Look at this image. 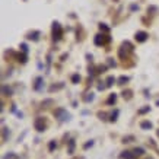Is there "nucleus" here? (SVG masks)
I'll use <instances>...</instances> for the list:
<instances>
[{"label":"nucleus","instance_id":"32","mask_svg":"<svg viewBox=\"0 0 159 159\" xmlns=\"http://www.w3.org/2000/svg\"><path fill=\"white\" fill-rule=\"evenodd\" d=\"M130 9H132V10H137V9H139V6H136V5H132V7H130Z\"/></svg>","mask_w":159,"mask_h":159},{"label":"nucleus","instance_id":"26","mask_svg":"<svg viewBox=\"0 0 159 159\" xmlns=\"http://www.w3.org/2000/svg\"><path fill=\"white\" fill-rule=\"evenodd\" d=\"M98 117L101 118V120H107V114H105V112H101V111H99V112H98Z\"/></svg>","mask_w":159,"mask_h":159},{"label":"nucleus","instance_id":"22","mask_svg":"<svg viewBox=\"0 0 159 159\" xmlns=\"http://www.w3.org/2000/svg\"><path fill=\"white\" fill-rule=\"evenodd\" d=\"M79 80H80V76H79V75H73V76H71V82L73 83H79Z\"/></svg>","mask_w":159,"mask_h":159},{"label":"nucleus","instance_id":"12","mask_svg":"<svg viewBox=\"0 0 159 159\" xmlns=\"http://www.w3.org/2000/svg\"><path fill=\"white\" fill-rule=\"evenodd\" d=\"M128 80H130V77L128 76H121V77L117 79V85H124V83H127Z\"/></svg>","mask_w":159,"mask_h":159},{"label":"nucleus","instance_id":"31","mask_svg":"<svg viewBox=\"0 0 159 159\" xmlns=\"http://www.w3.org/2000/svg\"><path fill=\"white\" fill-rule=\"evenodd\" d=\"M108 64L110 66H115V61H112V59H108Z\"/></svg>","mask_w":159,"mask_h":159},{"label":"nucleus","instance_id":"19","mask_svg":"<svg viewBox=\"0 0 159 159\" xmlns=\"http://www.w3.org/2000/svg\"><path fill=\"white\" fill-rule=\"evenodd\" d=\"M93 98H95V95L91 92V93H88V95L83 98V101H85V102H91V101H93Z\"/></svg>","mask_w":159,"mask_h":159},{"label":"nucleus","instance_id":"24","mask_svg":"<svg viewBox=\"0 0 159 159\" xmlns=\"http://www.w3.org/2000/svg\"><path fill=\"white\" fill-rule=\"evenodd\" d=\"M7 134H9V128H3V140H6L7 139Z\"/></svg>","mask_w":159,"mask_h":159},{"label":"nucleus","instance_id":"4","mask_svg":"<svg viewBox=\"0 0 159 159\" xmlns=\"http://www.w3.org/2000/svg\"><path fill=\"white\" fill-rule=\"evenodd\" d=\"M54 115H55V118H59L60 121L70 120V114H69L66 110H63V108H57V110L54 111Z\"/></svg>","mask_w":159,"mask_h":159},{"label":"nucleus","instance_id":"21","mask_svg":"<svg viewBox=\"0 0 159 159\" xmlns=\"http://www.w3.org/2000/svg\"><path fill=\"white\" fill-rule=\"evenodd\" d=\"M18 59H19V61H21L22 64H25V63H26V54H19V55H18Z\"/></svg>","mask_w":159,"mask_h":159},{"label":"nucleus","instance_id":"17","mask_svg":"<svg viewBox=\"0 0 159 159\" xmlns=\"http://www.w3.org/2000/svg\"><path fill=\"white\" fill-rule=\"evenodd\" d=\"M133 153H134V156H140V155L145 153V149H142V148H136L134 150H133Z\"/></svg>","mask_w":159,"mask_h":159},{"label":"nucleus","instance_id":"9","mask_svg":"<svg viewBox=\"0 0 159 159\" xmlns=\"http://www.w3.org/2000/svg\"><path fill=\"white\" fill-rule=\"evenodd\" d=\"M64 88V83H59V85H51L50 86V92H54V91H60V89Z\"/></svg>","mask_w":159,"mask_h":159},{"label":"nucleus","instance_id":"3","mask_svg":"<svg viewBox=\"0 0 159 159\" xmlns=\"http://www.w3.org/2000/svg\"><path fill=\"white\" fill-rule=\"evenodd\" d=\"M34 127L37 132H45L47 128V121H45L44 117H37L35 121H34Z\"/></svg>","mask_w":159,"mask_h":159},{"label":"nucleus","instance_id":"33","mask_svg":"<svg viewBox=\"0 0 159 159\" xmlns=\"http://www.w3.org/2000/svg\"><path fill=\"white\" fill-rule=\"evenodd\" d=\"M156 134H158V137H159V130H158V132H156Z\"/></svg>","mask_w":159,"mask_h":159},{"label":"nucleus","instance_id":"20","mask_svg":"<svg viewBox=\"0 0 159 159\" xmlns=\"http://www.w3.org/2000/svg\"><path fill=\"white\" fill-rule=\"evenodd\" d=\"M99 29H101V31H104V32H110V26H107V25H105V23H99Z\"/></svg>","mask_w":159,"mask_h":159},{"label":"nucleus","instance_id":"29","mask_svg":"<svg viewBox=\"0 0 159 159\" xmlns=\"http://www.w3.org/2000/svg\"><path fill=\"white\" fill-rule=\"evenodd\" d=\"M48 148H50V150H54V148H55V142H51V143H50Z\"/></svg>","mask_w":159,"mask_h":159},{"label":"nucleus","instance_id":"11","mask_svg":"<svg viewBox=\"0 0 159 159\" xmlns=\"http://www.w3.org/2000/svg\"><path fill=\"white\" fill-rule=\"evenodd\" d=\"M115 101H117V93H111L110 96H108V99H107V104L112 105V104H115Z\"/></svg>","mask_w":159,"mask_h":159},{"label":"nucleus","instance_id":"10","mask_svg":"<svg viewBox=\"0 0 159 159\" xmlns=\"http://www.w3.org/2000/svg\"><path fill=\"white\" fill-rule=\"evenodd\" d=\"M120 156H121L123 159H134V158H136L133 152H123V153H121Z\"/></svg>","mask_w":159,"mask_h":159},{"label":"nucleus","instance_id":"13","mask_svg":"<svg viewBox=\"0 0 159 159\" xmlns=\"http://www.w3.org/2000/svg\"><path fill=\"white\" fill-rule=\"evenodd\" d=\"M140 127H142L143 130H149V128H152V123H150V121H142V123H140Z\"/></svg>","mask_w":159,"mask_h":159},{"label":"nucleus","instance_id":"23","mask_svg":"<svg viewBox=\"0 0 159 159\" xmlns=\"http://www.w3.org/2000/svg\"><path fill=\"white\" fill-rule=\"evenodd\" d=\"M132 140H134V137H133V136H127V137H124V139H123V143H130Z\"/></svg>","mask_w":159,"mask_h":159},{"label":"nucleus","instance_id":"8","mask_svg":"<svg viewBox=\"0 0 159 159\" xmlns=\"http://www.w3.org/2000/svg\"><path fill=\"white\" fill-rule=\"evenodd\" d=\"M2 93L6 95V96H10V95H13V91H12V88H9L7 85H3V86H2Z\"/></svg>","mask_w":159,"mask_h":159},{"label":"nucleus","instance_id":"28","mask_svg":"<svg viewBox=\"0 0 159 159\" xmlns=\"http://www.w3.org/2000/svg\"><path fill=\"white\" fill-rule=\"evenodd\" d=\"M105 69H107L105 66H98V67H96V70H98V73H102V71H104Z\"/></svg>","mask_w":159,"mask_h":159},{"label":"nucleus","instance_id":"27","mask_svg":"<svg viewBox=\"0 0 159 159\" xmlns=\"http://www.w3.org/2000/svg\"><path fill=\"white\" fill-rule=\"evenodd\" d=\"M149 110H150V107H145V108H142V110L139 111V112H140V114H145V112H148Z\"/></svg>","mask_w":159,"mask_h":159},{"label":"nucleus","instance_id":"25","mask_svg":"<svg viewBox=\"0 0 159 159\" xmlns=\"http://www.w3.org/2000/svg\"><path fill=\"white\" fill-rule=\"evenodd\" d=\"M21 50H22L23 53H25V54H26V53H28V45L25 44V43H23V44H21Z\"/></svg>","mask_w":159,"mask_h":159},{"label":"nucleus","instance_id":"1","mask_svg":"<svg viewBox=\"0 0 159 159\" xmlns=\"http://www.w3.org/2000/svg\"><path fill=\"white\" fill-rule=\"evenodd\" d=\"M51 37H53V41H60L63 38V28L59 22H53V26H51Z\"/></svg>","mask_w":159,"mask_h":159},{"label":"nucleus","instance_id":"16","mask_svg":"<svg viewBox=\"0 0 159 159\" xmlns=\"http://www.w3.org/2000/svg\"><path fill=\"white\" fill-rule=\"evenodd\" d=\"M73 152H75V140L70 139V140H69V153L71 155Z\"/></svg>","mask_w":159,"mask_h":159},{"label":"nucleus","instance_id":"5","mask_svg":"<svg viewBox=\"0 0 159 159\" xmlns=\"http://www.w3.org/2000/svg\"><path fill=\"white\" fill-rule=\"evenodd\" d=\"M148 38H149V34L145 32V31H137L136 35H134V39L137 43H145V41H148Z\"/></svg>","mask_w":159,"mask_h":159},{"label":"nucleus","instance_id":"14","mask_svg":"<svg viewBox=\"0 0 159 159\" xmlns=\"http://www.w3.org/2000/svg\"><path fill=\"white\" fill-rule=\"evenodd\" d=\"M123 98L124 99H132V96H133V92L130 91V89H127V91H123Z\"/></svg>","mask_w":159,"mask_h":159},{"label":"nucleus","instance_id":"2","mask_svg":"<svg viewBox=\"0 0 159 159\" xmlns=\"http://www.w3.org/2000/svg\"><path fill=\"white\" fill-rule=\"evenodd\" d=\"M110 41H111V38H110L108 34H98V35L93 37V43H95V45H105V44H108Z\"/></svg>","mask_w":159,"mask_h":159},{"label":"nucleus","instance_id":"15","mask_svg":"<svg viewBox=\"0 0 159 159\" xmlns=\"http://www.w3.org/2000/svg\"><path fill=\"white\" fill-rule=\"evenodd\" d=\"M114 82H115L114 76H108V77H107V80H105V83H107V86H108V88H110V86H112V85H114Z\"/></svg>","mask_w":159,"mask_h":159},{"label":"nucleus","instance_id":"30","mask_svg":"<svg viewBox=\"0 0 159 159\" xmlns=\"http://www.w3.org/2000/svg\"><path fill=\"white\" fill-rule=\"evenodd\" d=\"M92 145H93V142H92V140H91V142H89V143H86V145H85L83 148H85V149H88L89 146H92Z\"/></svg>","mask_w":159,"mask_h":159},{"label":"nucleus","instance_id":"18","mask_svg":"<svg viewBox=\"0 0 159 159\" xmlns=\"http://www.w3.org/2000/svg\"><path fill=\"white\" fill-rule=\"evenodd\" d=\"M118 114H120V112H118V110H115L114 112L110 115V121H112V123H114V121H117V117H118Z\"/></svg>","mask_w":159,"mask_h":159},{"label":"nucleus","instance_id":"6","mask_svg":"<svg viewBox=\"0 0 159 159\" xmlns=\"http://www.w3.org/2000/svg\"><path fill=\"white\" fill-rule=\"evenodd\" d=\"M39 37H41V32H39V31H32V32H28L26 34V38L28 39H32V41H38Z\"/></svg>","mask_w":159,"mask_h":159},{"label":"nucleus","instance_id":"7","mask_svg":"<svg viewBox=\"0 0 159 159\" xmlns=\"http://www.w3.org/2000/svg\"><path fill=\"white\" fill-rule=\"evenodd\" d=\"M43 82H44V79L41 76L37 77V79H35V83H34V89H35V91H39L41 86H43Z\"/></svg>","mask_w":159,"mask_h":159}]
</instances>
